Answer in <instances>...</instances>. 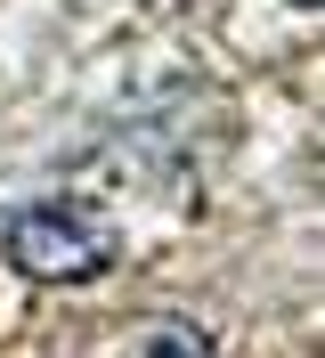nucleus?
Returning a JSON list of instances; mask_svg holds the SVG:
<instances>
[{
    "label": "nucleus",
    "instance_id": "f03ea898",
    "mask_svg": "<svg viewBox=\"0 0 325 358\" xmlns=\"http://www.w3.org/2000/svg\"><path fill=\"white\" fill-rule=\"evenodd\" d=\"M130 358H212V342L195 334V326H154V334L138 342Z\"/></svg>",
    "mask_w": 325,
    "mask_h": 358
},
{
    "label": "nucleus",
    "instance_id": "f257e3e1",
    "mask_svg": "<svg viewBox=\"0 0 325 358\" xmlns=\"http://www.w3.org/2000/svg\"><path fill=\"white\" fill-rule=\"evenodd\" d=\"M8 261L33 277V285H82L114 261V228L89 212V203H24L8 220Z\"/></svg>",
    "mask_w": 325,
    "mask_h": 358
},
{
    "label": "nucleus",
    "instance_id": "7ed1b4c3",
    "mask_svg": "<svg viewBox=\"0 0 325 358\" xmlns=\"http://www.w3.org/2000/svg\"><path fill=\"white\" fill-rule=\"evenodd\" d=\"M301 8H325V0H301Z\"/></svg>",
    "mask_w": 325,
    "mask_h": 358
}]
</instances>
